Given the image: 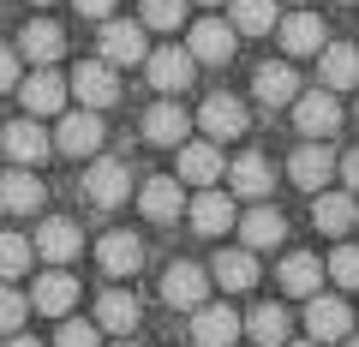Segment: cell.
Listing matches in <instances>:
<instances>
[{
    "label": "cell",
    "mask_w": 359,
    "mask_h": 347,
    "mask_svg": "<svg viewBox=\"0 0 359 347\" xmlns=\"http://www.w3.org/2000/svg\"><path fill=\"white\" fill-rule=\"evenodd\" d=\"M294 126H299V138H306V144L335 138V132H341V102H335V90H306L294 102Z\"/></svg>",
    "instance_id": "1"
},
{
    "label": "cell",
    "mask_w": 359,
    "mask_h": 347,
    "mask_svg": "<svg viewBox=\"0 0 359 347\" xmlns=\"http://www.w3.org/2000/svg\"><path fill=\"white\" fill-rule=\"evenodd\" d=\"M228 174V162H222V150L210 138H198V144H180V174L174 180L180 186H198V192H210V186Z\"/></svg>",
    "instance_id": "2"
},
{
    "label": "cell",
    "mask_w": 359,
    "mask_h": 347,
    "mask_svg": "<svg viewBox=\"0 0 359 347\" xmlns=\"http://www.w3.org/2000/svg\"><path fill=\"white\" fill-rule=\"evenodd\" d=\"M233 42H240V30L228 18H198L192 36H186V54L204 60V66H222V60H233Z\"/></svg>",
    "instance_id": "3"
},
{
    "label": "cell",
    "mask_w": 359,
    "mask_h": 347,
    "mask_svg": "<svg viewBox=\"0 0 359 347\" xmlns=\"http://www.w3.org/2000/svg\"><path fill=\"white\" fill-rule=\"evenodd\" d=\"M84 192H90V204L120 210V204L132 198V174H126V162H114V156L90 162V174H84Z\"/></svg>",
    "instance_id": "4"
},
{
    "label": "cell",
    "mask_w": 359,
    "mask_h": 347,
    "mask_svg": "<svg viewBox=\"0 0 359 347\" xmlns=\"http://www.w3.org/2000/svg\"><path fill=\"white\" fill-rule=\"evenodd\" d=\"M306 329H311V341H347V329H353V311H347V299H335V294H318V299H306Z\"/></svg>",
    "instance_id": "5"
},
{
    "label": "cell",
    "mask_w": 359,
    "mask_h": 347,
    "mask_svg": "<svg viewBox=\"0 0 359 347\" xmlns=\"http://www.w3.org/2000/svg\"><path fill=\"white\" fill-rule=\"evenodd\" d=\"M72 90L84 96L90 114H102V108L120 102V78H114V66H108V60H84V66L72 72Z\"/></svg>",
    "instance_id": "6"
},
{
    "label": "cell",
    "mask_w": 359,
    "mask_h": 347,
    "mask_svg": "<svg viewBox=\"0 0 359 347\" xmlns=\"http://www.w3.org/2000/svg\"><path fill=\"white\" fill-rule=\"evenodd\" d=\"M102 60L108 66H144V60H150V48H144V25H132V18H108V25H102Z\"/></svg>",
    "instance_id": "7"
},
{
    "label": "cell",
    "mask_w": 359,
    "mask_h": 347,
    "mask_svg": "<svg viewBox=\"0 0 359 347\" xmlns=\"http://www.w3.org/2000/svg\"><path fill=\"white\" fill-rule=\"evenodd\" d=\"M198 126H204L210 144H216V138H240V132H245V102H240V96H228V90L204 96V108H198Z\"/></svg>",
    "instance_id": "8"
},
{
    "label": "cell",
    "mask_w": 359,
    "mask_h": 347,
    "mask_svg": "<svg viewBox=\"0 0 359 347\" xmlns=\"http://www.w3.org/2000/svg\"><path fill=\"white\" fill-rule=\"evenodd\" d=\"M42 198H48V186H42L30 168H6V174H0V210H6V216H36Z\"/></svg>",
    "instance_id": "9"
},
{
    "label": "cell",
    "mask_w": 359,
    "mask_h": 347,
    "mask_svg": "<svg viewBox=\"0 0 359 347\" xmlns=\"http://www.w3.org/2000/svg\"><path fill=\"white\" fill-rule=\"evenodd\" d=\"M335 168H341V162L330 156V144H299V150H294V162H287V180H294L299 192H323Z\"/></svg>",
    "instance_id": "10"
},
{
    "label": "cell",
    "mask_w": 359,
    "mask_h": 347,
    "mask_svg": "<svg viewBox=\"0 0 359 347\" xmlns=\"http://www.w3.org/2000/svg\"><path fill=\"white\" fill-rule=\"evenodd\" d=\"M0 144H6V162H18V168H36L42 156H54V138L36 120H13V126L0 132Z\"/></svg>",
    "instance_id": "11"
},
{
    "label": "cell",
    "mask_w": 359,
    "mask_h": 347,
    "mask_svg": "<svg viewBox=\"0 0 359 347\" xmlns=\"http://www.w3.org/2000/svg\"><path fill=\"white\" fill-rule=\"evenodd\" d=\"M276 36H282V48L294 54V60H299V54H323V48H330V30H323L318 13H287L282 25H276Z\"/></svg>",
    "instance_id": "12"
},
{
    "label": "cell",
    "mask_w": 359,
    "mask_h": 347,
    "mask_svg": "<svg viewBox=\"0 0 359 347\" xmlns=\"http://www.w3.org/2000/svg\"><path fill=\"white\" fill-rule=\"evenodd\" d=\"M228 180H233V192H240V198L264 204V198L276 192V168H269L257 150H245V156H233V162H228Z\"/></svg>",
    "instance_id": "13"
},
{
    "label": "cell",
    "mask_w": 359,
    "mask_h": 347,
    "mask_svg": "<svg viewBox=\"0 0 359 347\" xmlns=\"http://www.w3.org/2000/svg\"><path fill=\"white\" fill-rule=\"evenodd\" d=\"M323 275H330V270H323L311 252H287L282 270H276V282H282V294H294V299H318Z\"/></svg>",
    "instance_id": "14"
},
{
    "label": "cell",
    "mask_w": 359,
    "mask_h": 347,
    "mask_svg": "<svg viewBox=\"0 0 359 347\" xmlns=\"http://www.w3.org/2000/svg\"><path fill=\"white\" fill-rule=\"evenodd\" d=\"M78 252H84V228H78V222L54 216V222L36 228V257H48V264H72Z\"/></svg>",
    "instance_id": "15"
},
{
    "label": "cell",
    "mask_w": 359,
    "mask_h": 347,
    "mask_svg": "<svg viewBox=\"0 0 359 347\" xmlns=\"http://www.w3.org/2000/svg\"><path fill=\"white\" fill-rule=\"evenodd\" d=\"M192 66H198V60H192L186 48H156L150 60H144V72H150L156 90L174 96V90H192Z\"/></svg>",
    "instance_id": "16"
},
{
    "label": "cell",
    "mask_w": 359,
    "mask_h": 347,
    "mask_svg": "<svg viewBox=\"0 0 359 347\" xmlns=\"http://www.w3.org/2000/svg\"><path fill=\"white\" fill-rule=\"evenodd\" d=\"M138 210L156 222V228H168V222H180V216H186V186H180V180H144Z\"/></svg>",
    "instance_id": "17"
},
{
    "label": "cell",
    "mask_w": 359,
    "mask_h": 347,
    "mask_svg": "<svg viewBox=\"0 0 359 347\" xmlns=\"http://www.w3.org/2000/svg\"><path fill=\"white\" fill-rule=\"evenodd\" d=\"M240 329H245V323L233 318V306H198L192 311V341L198 347H233Z\"/></svg>",
    "instance_id": "18"
},
{
    "label": "cell",
    "mask_w": 359,
    "mask_h": 347,
    "mask_svg": "<svg viewBox=\"0 0 359 347\" xmlns=\"http://www.w3.org/2000/svg\"><path fill=\"white\" fill-rule=\"evenodd\" d=\"M204 294H210V275L198 270V264H174V270L162 275V299H168V306H180V311H198V306H204Z\"/></svg>",
    "instance_id": "19"
},
{
    "label": "cell",
    "mask_w": 359,
    "mask_h": 347,
    "mask_svg": "<svg viewBox=\"0 0 359 347\" xmlns=\"http://www.w3.org/2000/svg\"><path fill=\"white\" fill-rule=\"evenodd\" d=\"M96 144H102V120L90 114H60V132H54V150L60 156H96Z\"/></svg>",
    "instance_id": "20"
},
{
    "label": "cell",
    "mask_w": 359,
    "mask_h": 347,
    "mask_svg": "<svg viewBox=\"0 0 359 347\" xmlns=\"http://www.w3.org/2000/svg\"><path fill=\"white\" fill-rule=\"evenodd\" d=\"M252 90H257V102H264V108H287V102H299V78H294V66L269 60V66H257V72H252Z\"/></svg>",
    "instance_id": "21"
},
{
    "label": "cell",
    "mask_w": 359,
    "mask_h": 347,
    "mask_svg": "<svg viewBox=\"0 0 359 347\" xmlns=\"http://www.w3.org/2000/svg\"><path fill=\"white\" fill-rule=\"evenodd\" d=\"M18 96H25V108H30V120L36 114H60V102H66V84H60V72L54 66H36V72L18 84Z\"/></svg>",
    "instance_id": "22"
},
{
    "label": "cell",
    "mask_w": 359,
    "mask_h": 347,
    "mask_svg": "<svg viewBox=\"0 0 359 347\" xmlns=\"http://www.w3.org/2000/svg\"><path fill=\"white\" fill-rule=\"evenodd\" d=\"M186 222H192L198 233H228L233 228V198L210 186V192H198L192 204H186Z\"/></svg>",
    "instance_id": "23"
},
{
    "label": "cell",
    "mask_w": 359,
    "mask_h": 347,
    "mask_svg": "<svg viewBox=\"0 0 359 347\" xmlns=\"http://www.w3.org/2000/svg\"><path fill=\"white\" fill-rule=\"evenodd\" d=\"M282 233H287V222H282V210H269V204H257V210L240 216L245 252H269V245H282Z\"/></svg>",
    "instance_id": "24"
},
{
    "label": "cell",
    "mask_w": 359,
    "mask_h": 347,
    "mask_svg": "<svg viewBox=\"0 0 359 347\" xmlns=\"http://www.w3.org/2000/svg\"><path fill=\"white\" fill-rule=\"evenodd\" d=\"M60 48H66V36H60V25H48V18H30V25L18 30V54L36 60V66H54Z\"/></svg>",
    "instance_id": "25"
},
{
    "label": "cell",
    "mask_w": 359,
    "mask_h": 347,
    "mask_svg": "<svg viewBox=\"0 0 359 347\" xmlns=\"http://www.w3.org/2000/svg\"><path fill=\"white\" fill-rule=\"evenodd\" d=\"M186 132H192V114L180 102H150V114H144V138L150 144H186Z\"/></svg>",
    "instance_id": "26"
},
{
    "label": "cell",
    "mask_w": 359,
    "mask_h": 347,
    "mask_svg": "<svg viewBox=\"0 0 359 347\" xmlns=\"http://www.w3.org/2000/svg\"><path fill=\"white\" fill-rule=\"evenodd\" d=\"M323 60V90H359V48L353 42H330Z\"/></svg>",
    "instance_id": "27"
},
{
    "label": "cell",
    "mask_w": 359,
    "mask_h": 347,
    "mask_svg": "<svg viewBox=\"0 0 359 347\" xmlns=\"http://www.w3.org/2000/svg\"><path fill=\"white\" fill-rule=\"evenodd\" d=\"M30 306L48 311V318H66V311L78 306V282H72L66 270H48V275L36 282V294H30Z\"/></svg>",
    "instance_id": "28"
},
{
    "label": "cell",
    "mask_w": 359,
    "mask_h": 347,
    "mask_svg": "<svg viewBox=\"0 0 359 347\" xmlns=\"http://www.w3.org/2000/svg\"><path fill=\"white\" fill-rule=\"evenodd\" d=\"M311 222H318L323 233H347L359 222V204H353V192H318V204H311Z\"/></svg>",
    "instance_id": "29"
},
{
    "label": "cell",
    "mask_w": 359,
    "mask_h": 347,
    "mask_svg": "<svg viewBox=\"0 0 359 347\" xmlns=\"http://www.w3.org/2000/svg\"><path fill=\"white\" fill-rule=\"evenodd\" d=\"M96 264H102L108 275H138V264H144L138 233H108V240L96 245Z\"/></svg>",
    "instance_id": "30"
},
{
    "label": "cell",
    "mask_w": 359,
    "mask_h": 347,
    "mask_svg": "<svg viewBox=\"0 0 359 347\" xmlns=\"http://www.w3.org/2000/svg\"><path fill=\"white\" fill-rule=\"evenodd\" d=\"M245 329H252V347H287V335H294V318H287L282 306H257L252 318H245Z\"/></svg>",
    "instance_id": "31"
},
{
    "label": "cell",
    "mask_w": 359,
    "mask_h": 347,
    "mask_svg": "<svg viewBox=\"0 0 359 347\" xmlns=\"http://www.w3.org/2000/svg\"><path fill=\"white\" fill-rule=\"evenodd\" d=\"M132 323H138V299H132V294H120V287H102V299H96V329L126 335Z\"/></svg>",
    "instance_id": "32"
},
{
    "label": "cell",
    "mask_w": 359,
    "mask_h": 347,
    "mask_svg": "<svg viewBox=\"0 0 359 347\" xmlns=\"http://www.w3.org/2000/svg\"><path fill=\"white\" fill-rule=\"evenodd\" d=\"M210 275H216V282L228 287V294H245V287L257 282V252H245V245H240V252H222Z\"/></svg>",
    "instance_id": "33"
},
{
    "label": "cell",
    "mask_w": 359,
    "mask_h": 347,
    "mask_svg": "<svg viewBox=\"0 0 359 347\" xmlns=\"http://www.w3.org/2000/svg\"><path fill=\"white\" fill-rule=\"evenodd\" d=\"M233 18L228 25L240 30V36H264V30H276V0H228Z\"/></svg>",
    "instance_id": "34"
},
{
    "label": "cell",
    "mask_w": 359,
    "mask_h": 347,
    "mask_svg": "<svg viewBox=\"0 0 359 347\" xmlns=\"http://www.w3.org/2000/svg\"><path fill=\"white\" fill-rule=\"evenodd\" d=\"M30 257H36V240L25 233H0V282H18L30 270Z\"/></svg>",
    "instance_id": "35"
},
{
    "label": "cell",
    "mask_w": 359,
    "mask_h": 347,
    "mask_svg": "<svg viewBox=\"0 0 359 347\" xmlns=\"http://www.w3.org/2000/svg\"><path fill=\"white\" fill-rule=\"evenodd\" d=\"M144 30H180L186 25V0H144Z\"/></svg>",
    "instance_id": "36"
},
{
    "label": "cell",
    "mask_w": 359,
    "mask_h": 347,
    "mask_svg": "<svg viewBox=\"0 0 359 347\" xmlns=\"http://www.w3.org/2000/svg\"><path fill=\"white\" fill-rule=\"evenodd\" d=\"M25 318H30V299L18 294L13 282H0V335H18V329H25Z\"/></svg>",
    "instance_id": "37"
},
{
    "label": "cell",
    "mask_w": 359,
    "mask_h": 347,
    "mask_svg": "<svg viewBox=\"0 0 359 347\" xmlns=\"http://www.w3.org/2000/svg\"><path fill=\"white\" fill-rule=\"evenodd\" d=\"M323 270H330V282H341V287H359V245H335Z\"/></svg>",
    "instance_id": "38"
},
{
    "label": "cell",
    "mask_w": 359,
    "mask_h": 347,
    "mask_svg": "<svg viewBox=\"0 0 359 347\" xmlns=\"http://www.w3.org/2000/svg\"><path fill=\"white\" fill-rule=\"evenodd\" d=\"M54 347H102V341H96V323L66 318V323H60V335H54Z\"/></svg>",
    "instance_id": "39"
},
{
    "label": "cell",
    "mask_w": 359,
    "mask_h": 347,
    "mask_svg": "<svg viewBox=\"0 0 359 347\" xmlns=\"http://www.w3.org/2000/svg\"><path fill=\"white\" fill-rule=\"evenodd\" d=\"M18 48H0V90H18Z\"/></svg>",
    "instance_id": "40"
},
{
    "label": "cell",
    "mask_w": 359,
    "mask_h": 347,
    "mask_svg": "<svg viewBox=\"0 0 359 347\" xmlns=\"http://www.w3.org/2000/svg\"><path fill=\"white\" fill-rule=\"evenodd\" d=\"M72 6H78L84 18H102V25L114 18V0H72Z\"/></svg>",
    "instance_id": "41"
},
{
    "label": "cell",
    "mask_w": 359,
    "mask_h": 347,
    "mask_svg": "<svg viewBox=\"0 0 359 347\" xmlns=\"http://www.w3.org/2000/svg\"><path fill=\"white\" fill-rule=\"evenodd\" d=\"M335 174H341V180H347V192H359V150H347V156H341V168H335Z\"/></svg>",
    "instance_id": "42"
},
{
    "label": "cell",
    "mask_w": 359,
    "mask_h": 347,
    "mask_svg": "<svg viewBox=\"0 0 359 347\" xmlns=\"http://www.w3.org/2000/svg\"><path fill=\"white\" fill-rule=\"evenodd\" d=\"M0 347H42V341H30V335H6Z\"/></svg>",
    "instance_id": "43"
},
{
    "label": "cell",
    "mask_w": 359,
    "mask_h": 347,
    "mask_svg": "<svg viewBox=\"0 0 359 347\" xmlns=\"http://www.w3.org/2000/svg\"><path fill=\"white\" fill-rule=\"evenodd\" d=\"M287 347H323V341H287Z\"/></svg>",
    "instance_id": "44"
},
{
    "label": "cell",
    "mask_w": 359,
    "mask_h": 347,
    "mask_svg": "<svg viewBox=\"0 0 359 347\" xmlns=\"http://www.w3.org/2000/svg\"><path fill=\"white\" fill-rule=\"evenodd\" d=\"M341 347H359V335H347V341H341Z\"/></svg>",
    "instance_id": "45"
},
{
    "label": "cell",
    "mask_w": 359,
    "mask_h": 347,
    "mask_svg": "<svg viewBox=\"0 0 359 347\" xmlns=\"http://www.w3.org/2000/svg\"><path fill=\"white\" fill-rule=\"evenodd\" d=\"M198 6H222V0H198Z\"/></svg>",
    "instance_id": "46"
},
{
    "label": "cell",
    "mask_w": 359,
    "mask_h": 347,
    "mask_svg": "<svg viewBox=\"0 0 359 347\" xmlns=\"http://www.w3.org/2000/svg\"><path fill=\"white\" fill-rule=\"evenodd\" d=\"M114 347H138V341H114Z\"/></svg>",
    "instance_id": "47"
},
{
    "label": "cell",
    "mask_w": 359,
    "mask_h": 347,
    "mask_svg": "<svg viewBox=\"0 0 359 347\" xmlns=\"http://www.w3.org/2000/svg\"><path fill=\"white\" fill-rule=\"evenodd\" d=\"M36 6H48V0H36Z\"/></svg>",
    "instance_id": "48"
},
{
    "label": "cell",
    "mask_w": 359,
    "mask_h": 347,
    "mask_svg": "<svg viewBox=\"0 0 359 347\" xmlns=\"http://www.w3.org/2000/svg\"><path fill=\"white\" fill-rule=\"evenodd\" d=\"M294 6H306V0H294Z\"/></svg>",
    "instance_id": "49"
},
{
    "label": "cell",
    "mask_w": 359,
    "mask_h": 347,
    "mask_svg": "<svg viewBox=\"0 0 359 347\" xmlns=\"http://www.w3.org/2000/svg\"><path fill=\"white\" fill-rule=\"evenodd\" d=\"M353 114H359V108H353Z\"/></svg>",
    "instance_id": "50"
}]
</instances>
